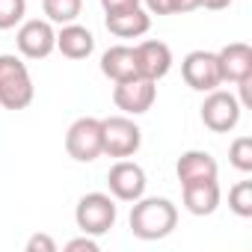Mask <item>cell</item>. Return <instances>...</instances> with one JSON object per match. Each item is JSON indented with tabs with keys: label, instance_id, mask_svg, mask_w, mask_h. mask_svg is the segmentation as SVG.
Wrapping results in <instances>:
<instances>
[{
	"label": "cell",
	"instance_id": "obj_1",
	"mask_svg": "<svg viewBox=\"0 0 252 252\" xmlns=\"http://www.w3.org/2000/svg\"><path fill=\"white\" fill-rule=\"evenodd\" d=\"M128 225L140 240H163L178 225V208L166 196H140L131 208Z\"/></svg>",
	"mask_w": 252,
	"mask_h": 252
},
{
	"label": "cell",
	"instance_id": "obj_2",
	"mask_svg": "<svg viewBox=\"0 0 252 252\" xmlns=\"http://www.w3.org/2000/svg\"><path fill=\"white\" fill-rule=\"evenodd\" d=\"M36 98V86L30 68L15 54H0V107L3 110H27Z\"/></svg>",
	"mask_w": 252,
	"mask_h": 252
},
{
	"label": "cell",
	"instance_id": "obj_3",
	"mask_svg": "<svg viewBox=\"0 0 252 252\" xmlns=\"http://www.w3.org/2000/svg\"><path fill=\"white\" fill-rule=\"evenodd\" d=\"M143 146V131L131 116L101 119V155L107 158H134Z\"/></svg>",
	"mask_w": 252,
	"mask_h": 252
},
{
	"label": "cell",
	"instance_id": "obj_4",
	"mask_svg": "<svg viewBox=\"0 0 252 252\" xmlns=\"http://www.w3.org/2000/svg\"><path fill=\"white\" fill-rule=\"evenodd\" d=\"M116 217H119V208H116V199L110 193H86V196H80V202L74 208L77 228L83 234H92V237L107 234L116 225Z\"/></svg>",
	"mask_w": 252,
	"mask_h": 252
},
{
	"label": "cell",
	"instance_id": "obj_5",
	"mask_svg": "<svg viewBox=\"0 0 252 252\" xmlns=\"http://www.w3.org/2000/svg\"><path fill=\"white\" fill-rule=\"evenodd\" d=\"M65 152L77 163H92L101 158V119L80 116L65 131Z\"/></svg>",
	"mask_w": 252,
	"mask_h": 252
},
{
	"label": "cell",
	"instance_id": "obj_6",
	"mask_svg": "<svg viewBox=\"0 0 252 252\" xmlns=\"http://www.w3.org/2000/svg\"><path fill=\"white\" fill-rule=\"evenodd\" d=\"M240 101L237 95L231 92H222V89H211L208 98L202 101V122H205V128L214 131V134H228L237 128V122H240Z\"/></svg>",
	"mask_w": 252,
	"mask_h": 252
},
{
	"label": "cell",
	"instance_id": "obj_7",
	"mask_svg": "<svg viewBox=\"0 0 252 252\" xmlns=\"http://www.w3.org/2000/svg\"><path fill=\"white\" fill-rule=\"evenodd\" d=\"M15 45H18V54L27 57V60H45L57 51V30L48 18H30V21H21L18 24V33H15Z\"/></svg>",
	"mask_w": 252,
	"mask_h": 252
},
{
	"label": "cell",
	"instance_id": "obj_8",
	"mask_svg": "<svg viewBox=\"0 0 252 252\" xmlns=\"http://www.w3.org/2000/svg\"><path fill=\"white\" fill-rule=\"evenodd\" d=\"M155 98H158L155 80L140 77V74L131 77V80H119L113 86V104L125 116H143V113H149L152 104H155Z\"/></svg>",
	"mask_w": 252,
	"mask_h": 252
},
{
	"label": "cell",
	"instance_id": "obj_9",
	"mask_svg": "<svg viewBox=\"0 0 252 252\" xmlns=\"http://www.w3.org/2000/svg\"><path fill=\"white\" fill-rule=\"evenodd\" d=\"M181 77L190 89L196 92H211L222 86V74H220V63L214 51H190L181 63Z\"/></svg>",
	"mask_w": 252,
	"mask_h": 252
},
{
	"label": "cell",
	"instance_id": "obj_10",
	"mask_svg": "<svg viewBox=\"0 0 252 252\" xmlns=\"http://www.w3.org/2000/svg\"><path fill=\"white\" fill-rule=\"evenodd\" d=\"M146 169L128 158H122L119 163L110 166L107 172V187H110V196L119 199V202H137L140 196H146Z\"/></svg>",
	"mask_w": 252,
	"mask_h": 252
},
{
	"label": "cell",
	"instance_id": "obj_11",
	"mask_svg": "<svg viewBox=\"0 0 252 252\" xmlns=\"http://www.w3.org/2000/svg\"><path fill=\"white\" fill-rule=\"evenodd\" d=\"M134 63H137V74L140 77H149V80L158 83L172 68V51H169L166 42L149 39V42H140L134 48Z\"/></svg>",
	"mask_w": 252,
	"mask_h": 252
},
{
	"label": "cell",
	"instance_id": "obj_12",
	"mask_svg": "<svg viewBox=\"0 0 252 252\" xmlns=\"http://www.w3.org/2000/svg\"><path fill=\"white\" fill-rule=\"evenodd\" d=\"M217 63H220L222 83H237L252 77V48L246 42H228L225 48H220Z\"/></svg>",
	"mask_w": 252,
	"mask_h": 252
},
{
	"label": "cell",
	"instance_id": "obj_13",
	"mask_svg": "<svg viewBox=\"0 0 252 252\" xmlns=\"http://www.w3.org/2000/svg\"><path fill=\"white\" fill-rule=\"evenodd\" d=\"M220 184L217 178L211 181H193V184H181V199H184V208L193 214V217H211L217 208H220Z\"/></svg>",
	"mask_w": 252,
	"mask_h": 252
},
{
	"label": "cell",
	"instance_id": "obj_14",
	"mask_svg": "<svg viewBox=\"0 0 252 252\" xmlns=\"http://www.w3.org/2000/svg\"><path fill=\"white\" fill-rule=\"evenodd\" d=\"M175 175L181 184H193V181H211L220 175V166L214 160V155L208 152H199V149H190L178 158L175 163Z\"/></svg>",
	"mask_w": 252,
	"mask_h": 252
},
{
	"label": "cell",
	"instance_id": "obj_15",
	"mask_svg": "<svg viewBox=\"0 0 252 252\" xmlns=\"http://www.w3.org/2000/svg\"><path fill=\"white\" fill-rule=\"evenodd\" d=\"M57 51L68 60H86L95 51V36H92V30H86L77 21L63 24L57 33Z\"/></svg>",
	"mask_w": 252,
	"mask_h": 252
},
{
	"label": "cell",
	"instance_id": "obj_16",
	"mask_svg": "<svg viewBox=\"0 0 252 252\" xmlns=\"http://www.w3.org/2000/svg\"><path fill=\"white\" fill-rule=\"evenodd\" d=\"M107 30L119 39H140L152 30V15L143 9V6H134L128 12H116V15H107L104 18Z\"/></svg>",
	"mask_w": 252,
	"mask_h": 252
},
{
	"label": "cell",
	"instance_id": "obj_17",
	"mask_svg": "<svg viewBox=\"0 0 252 252\" xmlns=\"http://www.w3.org/2000/svg\"><path fill=\"white\" fill-rule=\"evenodd\" d=\"M101 74L110 77L113 83L137 77V63H134V48L128 45H113L101 54Z\"/></svg>",
	"mask_w": 252,
	"mask_h": 252
},
{
	"label": "cell",
	"instance_id": "obj_18",
	"mask_svg": "<svg viewBox=\"0 0 252 252\" xmlns=\"http://www.w3.org/2000/svg\"><path fill=\"white\" fill-rule=\"evenodd\" d=\"M83 9V0H42V12L51 24H71Z\"/></svg>",
	"mask_w": 252,
	"mask_h": 252
},
{
	"label": "cell",
	"instance_id": "obj_19",
	"mask_svg": "<svg viewBox=\"0 0 252 252\" xmlns=\"http://www.w3.org/2000/svg\"><path fill=\"white\" fill-rule=\"evenodd\" d=\"M228 208L240 220H249L252 217V181H237L228 190Z\"/></svg>",
	"mask_w": 252,
	"mask_h": 252
},
{
	"label": "cell",
	"instance_id": "obj_20",
	"mask_svg": "<svg viewBox=\"0 0 252 252\" xmlns=\"http://www.w3.org/2000/svg\"><path fill=\"white\" fill-rule=\"evenodd\" d=\"M228 163L237 172H252V137H237L228 146Z\"/></svg>",
	"mask_w": 252,
	"mask_h": 252
},
{
	"label": "cell",
	"instance_id": "obj_21",
	"mask_svg": "<svg viewBox=\"0 0 252 252\" xmlns=\"http://www.w3.org/2000/svg\"><path fill=\"white\" fill-rule=\"evenodd\" d=\"M27 15V0H0V30H12Z\"/></svg>",
	"mask_w": 252,
	"mask_h": 252
},
{
	"label": "cell",
	"instance_id": "obj_22",
	"mask_svg": "<svg viewBox=\"0 0 252 252\" xmlns=\"http://www.w3.org/2000/svg\"><path fill=\"white\" fill-rule=\"evenodd\" d=\"M134 6H143V0H101L104 15H116V12H128Z\"/></svg>",
	"mask_w": 252,
	"mask_h": 252
},
{
	"label": "cell",
	"instance_id": "obj_23",
	"mask_svg": "<svg viewBox=\"0 0 252 252\" xmlns=\"http://www.w3.org/2000/svg\"><path fill=\"white\" fill-rule=\"evenodd\" d=\"M27 252H57V243L48 234H33L27 240Z\"/></svg>",
	"mask_w": 252,
	"mask_h": 252
},
{
	"label": "cell",
	"instance_id": "obj_24",
	"mask_svg": "<svg viewBox=\"0 0 252 252\" xmlns=\"http://www.w3.org/2000/svg\"><path fill=\"white\" fill-rule=\"evenodd\" d=\"M65 249H68V252H98V240H95L92 234H83V237L68 240Z\"/></svg>",
	"mask_w": 252,
	"mask_h": 252
},
{
	"label": "cell",
	"instance_id": "obj_25",
	"mask_svg": "<svg viewBox=\"0 0 252 252\" xmlns=\"http://www.w3.org/2000/svg\"><path fill=\"white\" fill-rule=\"evenodd\" d=\"M149 15H172V0H143Z\"/></svg>",
	"mask_w": 252,
	"mask_h": 252
},
{
	"label": "cell",
	"instance_id": "obj_26",
	"mask_svg": "<svg viewBox=\"0 0 252 252\" xmlns=\"http://www.w3.org/2000/svg\"><path fill=\"white\" fill-rule=\"evenodd\" d=\"M193 9H202V0H172V15H187Z\"/></svg>",
	"mask_w": 252,
	"mask_h": 252
},
{
	"label": "cell",
	"instance_id": "obj_27",
	"mask_svg": "<svg viewBox=\"0 0 252 252\" xmlns=\"http://www.w3.org/2000/svg\"><path fill=\"white\" fill-rule=\"evenodd\" d=\"M202 6L211 9V12H220V9H228L231 6V0H202Z\"/></svg>",
	"mask_w": 252,
	"mask_h": 252
}]
</instances>
